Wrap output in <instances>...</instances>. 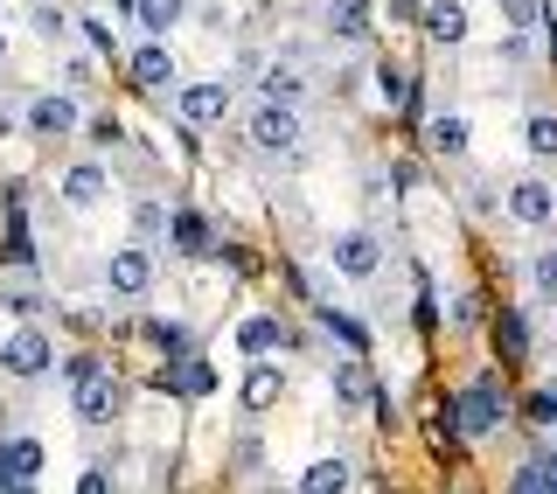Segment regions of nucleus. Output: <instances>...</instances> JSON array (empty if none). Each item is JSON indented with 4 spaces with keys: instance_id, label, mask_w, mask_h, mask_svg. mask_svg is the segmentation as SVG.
<instances>
[{
    "instance_id": "21",
    "label": "nucleus",
    "mask_w": 557,
    "mask_h": 494,
    "mask_svg": "<svg viewBox=\"0 0 557 494\" xmlns=\"http://www.w3.org/2000/svg\"><path fill=\"white\" fill-rule=\"evenodd\" d=\"M139 334H147V342L161 348L168 362H174V356H188V328H182V321H139Z\"/></svg>"
},
{
    "instance_id": "29",
    "label": "nucleus",
    "mask_w": 557,
    "mask_h": 494,
    "mask_svg": "<svg viewBox=\"0 0 557 494\" xmlns=\"http://www.w3.org/2000/svg\"><path fill=\"white\" fill-rule=\"evenodd\" d=\"M530 279H536V293H544V299H557V251H536Z\"/></svg>"
},
{
    "instance_id": "17",
    "label": "nucleus",
    "mask_w": 557,
    "mask_h": 494,
    "mask_svg": "<svg viewBox=\"0 0 557 494\" xmlns=\"http://www.w3.org/2000/svg\"><path fill=\"white\" fill-rule=\"evenodd\" d=\"M425 147L446 153V161H460V153H467V119H460V112H440V119L425 126Z\"/></svg>"
},
{
    "instance_id": "20",
    "label": "nucleus",
    "mask_w": 557,
    "mask_h": 494,
    "mask_svg": "<svg viewBox=\"0 0 557 494\" xmlns=\"http://www.w3.org/2000/svg\"><path fill=\"white\" fill-rule=\"evenodd\" d=\"M35 467H42V446H35V439H8V446H0V473H8V481H35Z\"/></svg>"
},
{
    "instance_id": "19",
    "label": "nucleus",
    "mask_w": 557,
    "mask_h": 494,
    "mask_svg": "<svg viewBox=\"0 0 557 494\" xmlns=\"http://www.w3.org/2000/svg\"><path fill=\"white\" fill-rule=\"evenodd\" d=\"M300 494H348V460L335 453V460H313L300 473Z\"/></svg>"
},
{
    "instance_id": "13",
    "label": "nucleus",
    "mask_w": 557,
    "mask_h": 494,
    "mask_svg": "<svg viewBox=\"0 0 557 494\" xmlns=\"http://www.w3.org/2000/svg\"><path fill=\"white\" fill-rule=\"evenodd\" d=\"M237 348H244L251 362H265L272 348H286V321H272V313H251V321L237 328Z\"/></svg>"
},
{
    "instance_id": "18",
    "label": "nucleus",
    "mask_w": 557,
    "mask_h": 494,
    "mask_svg": "<svg viewBox=\"0 0 557 494\" xmlns=\"http://www.w3.org/2000/svg\"><path fill=\"white\" fill-rule=\"evenodd\" d=\"M258 84H265V98H272V104H300V98H307L300 63H265V77H258Z\"/></svg>"
},
{
    "instance_id": "2",
    "label": "nucleus",
    "mask_w": 557,
    "mask_h": 494,
    "mask_svg": "<svg viewBox=\"0 0 557 494\" xmlns=\"http://www.w3.org/2000/svg\"><path fill=\"white\" fill-rule=\"evenodd\" d=\"M502 411H509V404H502V383L495 376H481V383H467L460 391V432L467 439H487L502 425Z\"/></svg>"
},
{
    "instance_id": "16",
    "label": "nucleus",
    "mask_w": 557,
    "mask_h": 494,
    "mask_svg": "<svg viewBox=\"0 0 557 494\" xmlns=\"http://www.w3.org/2000/svg\"><path fill=\"white\" fill-rule=\"evenodd\" d=\"M425 35H432V42H467V8H460V0H432V8H425Z\"/></svg>"
},
{
    "instance_id": "34",
    "label": "nucleus",
    "mask_w": 557,
    "mask_h": 494,
    "mask_svg": "<svg viewBox=\"0 0 557 494\" xmlns=\"http://www.w3.org/2000/svg\"><path fill=\"white\" fill-rule=\"evenodd\" d=\"M536 481H544V494H557V453H544V460H536Z\"/></svg>"
},
{
    "instance_id": "10",
    "label": "nucleus",
    "mask_w": 557,
    "mask_h": 494,
    "mask_svg": "<svg viewBox=\"0 0 557 494\" xmlns=\"http://www.w3.org/2000/svg\"><path fill=\"white\" fill-rule=\"evenodd\" d=\"M153 391H174V397H209V391H216V369H209V362H168L161 376H153Z\"/></svg>"
},
{
    "instance_id": "9",
    "label": "nucleus",
    "mask_w": 557,
    "mask_h": 494,
    "mask_svg": "<svg viewBox=\"0 0 557 494\" xmlns=\"http://www.w3.org/2000/svg\"><path fill=\"white\" fill-rule=\"evenodd\" d=\"M133 84L139 91H168L174 84V49L168 42H139L133 49Z\"/></svg>"
},
{
    "instance_id": "25",
    "label": "nucleus",
    "mask_w": 557,
    "mask_h": 494,
    "mask_svg": "<svg viewBox=\"0 0 557 494\" xmlns=\"http://www.w3.org/2000/svg\"><path fill=\"white\" fill-rule=\"evenodd\" d=\"M335 397L342 404H370V369H362V356L335 369Z\"/></svg>"
},
{
    "instance_id": "8",
    "label": "nucleus",
    "mask_w": 557,
    "mask_h": 494,
    "mask_svg": "<svg viewBox=\"0 0 557 494\" xmlns=\"http://www.w3.org/2000/svg\"><path fill=\"white\" fill-rule=\"evenodd\" d=\"M509 217L530 223V231H544V223L557 217V188L536 182V174H530V182H516V188H509Z\"/></svg>"
},
{
    "instance_id": "26",
    "label": "nucleus",
    "mask_w": 557,
    "mask_h": 494,
    "mask_svg": "<svg viewBox=\"0 0 557 494\" xmlns=\"http://www.w3.org/2000/svg\"><path fill=\"white\" fill-rule=\"evenodd\" d=\"M495 348H502L509 362H522V348H530V334H522V313H502V321H495Z\"/></svg>"
},
{
    "instance_id": "5",
    "label": "nucleus",
    "mask_w": 557,
    "mask_h": 494,
    "mask_svg": "<svg viewBox=\"0 0 557 494\" xmlns=\"http://www.w3.org/2000/svg\"><path fill=\"white\" fill-rule=\"evenodd\" d=\"M327 258H335V272H342V279H376L383 244H376L370 231H342L335 244H327Z\"/></svg>"
},
{
    "instance_id": "22",
    "label": "nucleus",
    "mask_w": 557,
    "mask_h": 494,
    "mask_svg": "<svg viewBox=\"0 0 557 494\" xmlns=\"http://www.w3.org/2000/svg\"><path fill=\"white\" fill-rule=\"evenodd\" d=\"M536 161H557V112H530V126H522Z\"/></svg>"
},
{
    "instance_id": "14",
    "label": "nucleus",
    "mask_w": 557,
    "mask_h": 494,
    "mask_svg": "<svg viewBox=\"0 0 557 494\" xmlns=\"http://www.w3.org/2000/svg\"><path fill=\"white\" fill-rule=\"evenodd\" d=\"M278 391H286V376H278V369L272 362H251V369H244V411H272V404H278Z\"/></svg>"
},
{
    "instance_id": "3",
    "label": "nucleus",
    "mask_w": 557,
    "mask_h": 494,
    "mask_svg": "<svg viewBox=\"0 0 557 494\" xmlns=\"http://www.w3.org/2000/svg\"><path fill=\"white\" fill-rule=\"evenodd\" d=\"M49 362H57V342H49L42 328H14L8 348H0V369H8V376H42Z\"/></svg>"
},
{
    "instance_id": "33",
    "label": "nucleus",
    "mask_w": 557,
    "mask_h": 494,
    "mask_svg": "<svg viewBox=\"0 0 557 494\" xmlns=\"http://www.w3.org/2000/svg\"><path fill=\"white\" fill-rule=\"evenodd\" d=\"M84 35H91V49H104V57L119 49V42H112V28H104V22H84Z\"/></svg>"
},
{
    "instance_id": "23",
    "label": "nucleus",
    "mask_w": 557,
    "mask_h": 494,
    "mask_svg": "<svg viewBox=\"0 0 557 494\" xmlns=\"http://www.w3.org/2000/svg\"><path fill=\"white\" fill-rule=\"evenodd\" d=\"M327 28H335V35H348V42H362V35H370V8H362V0H335Z\"/></svg>"
},
{
    "instance_id": "38",
    "label": "nucleus",
    "mask_w": 557,
    "mask_h": 494,
    "mask_svg": "<svg viewBox=\"0 0 557 494\" xmlns=\"http://www.w3.org/2000/svg\"><path fill=\"white\" fill-rule=\"evenodd\" d=\"M0 57H8V42H0Z\"/></svg>"
},
{
    "instance_id": "12",
    "label": "nucleus",
    "mask_w": 557,
    "mask_h": 494,
    "mask_svg": "<svg viewBox=\"0 0 557 494\" xmlns=\"http://www.w3.org/2000/svg\"><path fill=\"white\" fill-rule=\"evenodd\" d=\"M63 202H70V209L104 202V161H70V174H63Z\"/></svg>"
},
{
    "instance_id": "36",
    "label": "nucleus",
    "mask_w": 557,
    "mask_h": 494,
    "mask_svg": "<svg viewBox=\"0 0 557 494\" xmlns=\"http://www.w3.org/2000/svg\"><path fill=\"white\" fill-rule=\"evenodd\" d=\"M77 494H112V481H104V473L91 467V473H84V481H77Z\"/></svg>"
},
{
    "instance_id": "1",
    "label": "nucleus",
    "mask_w": 557,
    "mask_h": 494,
    "mask_svg": "<svg viewBox=\"0 0 557 494\" xmlns=\"http://www.w3.org/2000/svg\"><path fill=\"white\" fill-rule=\"evenodd\" d=\"M244 133H251V147H265V153H293V147H300V104L258 98L251 119H244Z\"/></svg>"
},
{
    "instance_id": "28",
    "label": "nucleus",
    "mask_w": 557,
    "mask_h": 494,
    "mask_svg": "<svg viewBox=\"0 0 557 494\" xmlns=\"http://www.w3.org/2000/svg\"><path fill=\"white\" fill-rule=\"evenodd\" d=\"M168 223H174V217H168L161 202H139V209H133V231H139V237H161Z\"/></svg>"
},
{
    "instance_id": "37",
    "label": "nucleus",
    "mask_w": 557,
    "mask_h": 494,
    "mask_svg": "<svg viewBox=\"0 0 557 494\" xmlns=\"http://www.w3.org/2000/svg\"><path fill=\"white\" fill-rule=\"evenodd\" d=\"M0 494H35V487H28V481H8V487H0Z\"/></svg>"
},
{
    "instance_id": "24",
    "label": "nucleus",
    "mask_w": 557,
    "mask_h": 494,
    "mask_svg": "<svg viewBox=\"0 0 557 494\" xmlns=\"http://www.w3.org/2000/svg\"><path fill=\"white\" fill-rule=\"evenodd\" d=\"M321 328L335 334L342 348H356V356H362V348H370V334H362V321H356V313H335V307H321Z\"/></svg>"
},
{
    "instance_id": "7",
    "label": "nucleus",
    "mask_w": 557,
    "mask_h": 494,
    "mask_svg": "<svg viewBox=\"0 0 557 494\" xmlns=\"http://www.w3.org/2000/svg\"><path fill=\"white\" fill-rule=\"evenodd\" d=\"M70 404H77L84 425H112L119 404H126V391H119V376H104V369H98L91 383H77V397H70Z\"/></svg>"
},
{
    "instance_id": "32",
    "label": "nucleus",
    "mask_w": 557,
    "mask_h": 494,
    "mask_svg": "<svg viewBox=\"0 0 557 494\" xmlns=\"http://www.w3.org/2000/svg\"><path fill=\"white\" fill-rule=\"evenodd\" d=\"M502 14H509V22H516V35L544 22V8H536V0H502Z\"/></svg>"
},
{
    "instance_id": "15",
    "label": "nucleus",
    "mask_w": 557,
    "mask_h": 494,
    "mask_svg": "<svg viewBox=\"0 0 557 494\" xmlns=\"http://www.w3.org/2000/svg\"><path fill=\"white\" fill-rule=\"evenodd\" d=\"M133 14H139V28H147V42H161V35L182 28L188 0H133Z\"/></svg>"
},
{
    "instance_id": "11",
    "label": "nucleus",
    "mask_w": 557,
    "mask_h": 494,
    "mask_svg": "<svg viewBox=\"0 0 557 494\" xmlns=\"http://www.w3.org/2000/svg\"><path fill=\"white\" fill-rule=\"evenodd\" d=\"M28 126H35V133H77V126H84V112H77V98L49 91V98H35V104H28Z\"/></svg>"
},
{
    "instance_id": "4",
    "label": "nucleus",
    "mask_w": 557,
    "mask_h": 494,
    "mask_svg": "<svg viewBox=\"0 0 557 494\" xmlns=\"http://www.w3.org/2000/svg\"><path fill=\"white\" fill-rule=\"evenodd\" d=\"M174 112H182V126H223L231 84H182V91H174Z\"/></svg>"
},
{
    "instance_id": "35",
    "label": "nucleus",
    "mask_w": 557,
    "mask_h": 494,
    "mask_svg": "<svg viewBox=\"0 0 557 494\" xmlns=\"http://www.w3.org/2000/svg\"><path fill=\"white\" fill-rule=\"evenodd\" d=\"M509 494H544V481H536V467H522V473H516V487H509Z\"/></svg>"
},
{
    "instance_id": "30",
    "label": "nucleus",
    "mask_w": 557,
    "mask_h": 494,
    "mask_svg": "<svg viewBox=\"0 0 557 494\" xmlns=\"http://www.w3.org/2000/svg\"><path fill=\"white\" fill-rule=\"evenodd\" d=\"M522 411H530V425H557V391H530Z\"/></svg>"
},
{
    "instance_id": "27",
    "label": "nucleus",
    "mask_w": 557,
    "mask_h": 494,
    "mask_svg": "<svg viewBox=\"0 0 557 494\" xmlns=\"http://www.w3.org/2000/svg\"><path fill=\"white\" fill-rule=\"evenodd\" d=\"M174 244H182V251H209V231H202L196 209H182V217H174Z\"/></svg>"
},
{
    "instance_id": "6",
    "label": "nucleus",
    "mask_w": 557,
    "mask_h": 494,
    "mask_svg": "<svg viewBox=\"0 0 557 494\" xmlns=\"http://www.w3.org/2000/svg\"><path fill=\"white\" fill-rule=\"evenodd\" d=\"M104 286H112L119 299H139L153 286V258H147V244H126V251H112V264H104Z\"/></svg>"
},
{
    "instance_id": "31",
    "label": "nucleus",
    "mask_w": 557,
    "mask_h": 494,
    "mask_svg": "<svg viewBox=\"0 0 557 494\" xmlns=\"http://www.w3.org/2000/svg\"><path fill=\"white\" fill-rule=\"evenodd\" d=\"M8 264H22V272L35 264V251H28V231H22V217L8 223Z\"/></svg>"
}]
</instances>
